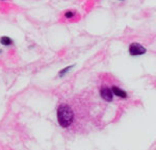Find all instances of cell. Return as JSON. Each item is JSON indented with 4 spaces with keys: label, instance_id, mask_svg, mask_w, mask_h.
Returning a JSON list of instances; mask_svg holds the SVG:
<instances>
[{
    "label": "cell",
    "instance_id": "6da1fadb",
    "mask_svg": "<svg viewBox=\"0 0 156 150\" xmlns=\"http://www.w3.org/2000/svg\"><path fill=\"white\" fill-rule=\"evenodd\" d=\"M56 118L58 124L62 128H68L74 122L75 115L71 106L66 103H62L56 109Z\"/></svg>",
    "mask_w": 156,
    "mask_h": 150
},
{
    "label": "cell",
    "instance_id": "7a4b0ae2",
    "mask_svg": "<svg viewBox=\"0 0 156 150\" xmlns=\"http://www.w3.org/2000/svg\"><path fill=\"white\" fill-rule=\"evenodd\" d=\"M128 51H129V54L131 56H140L147 52V49H146L142 44L131 43L129 45Z\"/></svg>",
    "mask_w": 156,
    "mask_h": 150
},
{
    "label": "cell",
    "instance_id": "3957f363",
    "mask_svg": "<svg viewBox=\"0 0 156 150\" xmlns=\"http://www.w3.org/2000/svg\"><path fill=\"white\" fill-rule=\"evenodd\" d=\"M100 96L103 100L107 102H110L114 98V93L112 91V88L108 87H102L101 90H100Z\"/></svg>",
    "mask_w": 156,
    "mask_h": 150
},
{
    "label": "cell",
    "instance_id": "277c9868",
    "mask_svg": "<svg viewBox=\"0 0 156 150\" xmlns=\"http://www.w3.org/2000/svg\"><path fill=\"white\" fill-rule=\"evenodd\" d=\"M112 93H114V95H115L117 97H119V98H122V99L127 98V93L119 87L114 86L112 88Z\"/></svg>",
    "mask_w": 156,
    "mask_h": 150
},
{
    "label": "cell",
    "instance_id": "5b68a950",
    "mask_svg": "<svg viewBox=\"0 0 156 150\" xmlns=\"http://www.w3.org/2000/svg\"><path fill=\"white\" fill-rule=\"evenodd\" d=\"M0 44L3 45V46H11V45L14 44V41H12V39H11L9 37L3 36L0 38Z\"/></svg>",
    "mask_w": 156,
    "mask_h": 150
},
{
    "label": "cell",
    "instance_id": "8992f818",
    "mask_svg": "<svg viewBox=\"0 0 156 150\" xmlns=\"http://www.w3.org/2000/svg\"><path fill=\"white\" fill-rule=\"evenodd\" d=\"M73 65H71V66H68V67H66V68H64V69H62L59 71V73H58V75H59V77H64L65 75L66 74H68L69 73L70 71H71V70L73 69Z\"/></svg>",
    "mask_w": 156,
    "mask_h": 150
},
{
    "label": "cell",
    "instance_id": "52a82bcc",
    "mask_svg": "<svg viewBox=\"0 0 156 150\" xmlns=\"http://www.w3.org/2000/svg\"><path fill=\"white\" fill-rule=\"evenodd\" d=\"M65 17L68 19L73 18V17H75V12L73 11H67L66 12H65Z\"/></svg>",
    "mask_w": 156,
    "mask_h": 150
},
{
    "label": "cell",
    "instance_id": "ba28073f",
    "mask_svg": "<svg viewBox=\"0 0 156 150\" xmlns=\"http://www.w3.org/2000/svg\"><path fill=\"white\" fill-rule=\"evenodd\" d=\"M120 1H124V0H120Z\"/></svg>",
    "mask_w": 156,
    "mask_h": 150
}]
</instances>
